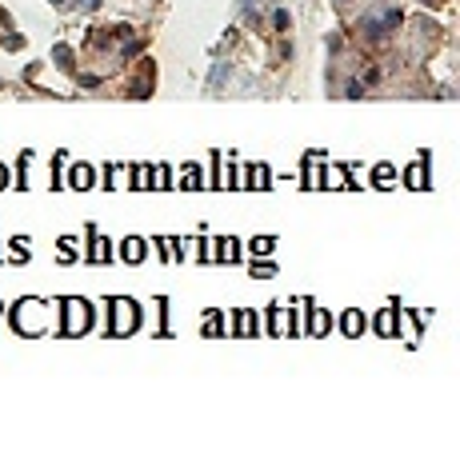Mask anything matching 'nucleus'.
I'll return each instance as SVG.
<instances>
[{"label":"nucleus","instance_id":"6","mask_svg":"<svg viewBox=\"0 0 460 467\" xmlns=\"http://www.w3.org/2000/svg\"><path fill=\"white\" fill-rule=\"evenodd\" d=\"M4 180H8V172H4V168H0V188H4Z\"/></svg>","mask_w":460,"mask_h":467},{"label":"nucleus","instance_id":"3","mask_svg":"<svg viewBox=\"0 0 460 467\" xmlns=\"http://www.w3.org/2000/svg\"><path fill=\"white\" fill-rule=\"evenodd\" d=\"M124 256H128L132 263H136V259L144 256V244H140V240H128V244H124Z\"/></svg>","mask_w":460,"mask_h":467},{"label":"nucleus","instance_id":"5","mask_svg":"<svg viewBox=\"0 0 460 467\" xmlns=\"http://www.w3.org/2000/svg\"><path fill=\"white\" fill-rule=\"evenodd\" d=\"M272 28H280V32L288 28V12H284V8H276V12H272Z\"/></svg>","mask_w":460,"mask_h":467},{"label":"nucleus","instance_id":"1","mask_svg":"<svg viewBox=\"0 0 460 467\" xmlns=\"http://www.w3.org/2000/svg\"><path fill=\"white\" fill-rule=\"evenodd\" d=\"M92 180H96V176H92V168H88V164H76V168H72V176H68V184H72V188H92Z\"/></svg>","mask_w":460,"mask_h":467},{"label":"nucleus","instance_id":"2","mask_svg":"<svg viewBox=\"0 0 460 467\" xmlns=\"http://www.w3.org/2000/svg\"><path fill=\"white\" fill-rule=\"evenodd\" d=\"M340 327H344L348 336H360V327H364V323H360V315H356V311H348V315H344V323H340Z\"/></svg>","mask_w":460,"mask_h":467},{"label":"nucleus","instance_id":"4","mask_svg":"<svg viewBox=\"0 0 460 467\" xmlns=\"http://www.w3.org/2000/svg\"><path fill=\"white\" fill-rule=\"evenodd\" d=\"M380 180H392V168H388V164H380V168H372V184H380Z\"/></svg>","mask_w":460,"mask_h":467}]
</instances>
